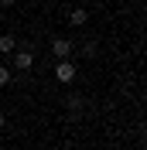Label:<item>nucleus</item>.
<instances>
[{"mask_svg":"<svg viewBox=\"0 0 147 150\" xmlns=\"http://www.w3.org/2000/svg\"><path fill=\"white\" fill-rule=\"evenodd\" d=\"M75 72H79V68H75V62H69V58H62V62L55 65V79H58V82H65V85L75 82Z\"/></svg>","mask_w":147,"mask_h":150,"instance_id":"obj_1","label":"nucleus"},{"mask_svg":"<svg viewBox=\"0 0 147 150\" xmlns=\"http://www.w3.org/2000/svg\"><path fill=\"white\" fill-rule=\"evenodd\" d=\"M86 21H89V10H86L82 4H75V7L69 10V24H72V28H82Z\"/></svg>","mask_w":147,"mask_h":150,"instance_id":"obj_2","label":"nucleus"},{"mask_svg":"<svg viewBox=\"0 0 147 150\" xmlns=\"http://www.w3.org/2000/svg\"><path fill=\"white\" fill-rule=\"evenodd\" d=\"M51 55L55 58H69L72 55V41H69V38H55V41H51Z\"/></svg>","mask_w":147,"mask_h":150,"instance_id":"obj_3","label":"nucleus"},{"mask_svg":"<svg viewBox=\"0 0 147 150\" xmlns=\"http://www.w3.org/2000/svg\"><path fill=\"white\" fill-rule=\"evenodd\" d=\"M14 65H17L21 72H28V68L34 65V51H28V48H21V51H17V58H14Z\"/></svg>","mask_w":147,"mask_h":150,"instance_id":"obj_4","label":"nucleus"},{"mask_svg":"<svg viewBox=\"0 0 147 150\" xmlns=\"http://www.w3.org/2000/svg\"><path fill=\"white\" fill-rule=\"evenodd\" d=\"M17 48V41H14V34H0V51L7 55V51H14Z\"/></svg>","mask_w":147,"mask_h":150,"instance_id":"obj_5","label":"nucleus"},{"mask_svg":"<svg viewBox=\"0 0 147 150\" xmlns=\"http://www.w3.org/2000/svg\"><path fill=\"white\" fill-rule=\"evenodd\" d=\"M69 112H82V99L79 96H69Z\"/></svg>","mask_w":147,"mask_h":150,"instance_id":"obj_6","label":"nucleus"},{"mask_svg":"<svg viewBox=\"0 0 147 150\" xmlns=\"http://www.w3.org/2000/svg\"><path fill=\"white\" fill-rule=\"evenodd\" d=\"M7 82H10V68L0 65V85H7Z\"/></svg>","mask_w":147,"mask_h":150,"instance_id":"obj_7","label":"nucleus"},{"mask_svg":"<svg viewBox=\"0 0 147 150\" xmlns=\"http://www.w3.org/2000/svg\"><path fill=\"white\" fill-rule=\"evenodd\" d=\"M0 4H4V7H10V4H17V0H0Z\"/></svg>","mask_w":147,"mask_h":150,"instance_id":"obj_8","label":"nucleus"},{"mask_svg":"<svg viewBox=\"0 0 147 150\" xmlns=\"http://www.w3.org/2000/svg\"><path fill=\"white\" fill-rule=\"evenodd\" d=\"M4 123H7V116H4V112H0V126H4Z\"/></svg>","mask_w":147,"mask_h":150,"instance_id":"obj_9","label":"nucleus"},{"mask_svg":"<svg viewBox=\"0 0 147 150\" xmlns=\"http://www.w3.org/2000/svg\"><path fill=\"white\" fill-rule=\"evenodd\" d=\"M75 4H86V0H75Z\"/></svg>","mask_w":147,"mask_h":150,"instance_id":"obj_10","label":"nucleus"}]
</instances>
